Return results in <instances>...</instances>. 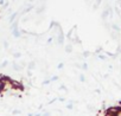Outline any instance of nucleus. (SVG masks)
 Segmentation results:
<instances>
[{
  "instance_id": "f257e3e1",
  "label": "nucleus",
  "mask_w": 121,
  "mask_h": 116,
  "mask_svg": "<svg viewBox=\"0 0 121 116\" xmlns=\"http://www.w3.org/2000/svg\"><path fill=\"white\" fill-rule=\"evenodd\" d=\"M121 111V107H110L106 111V116H117V114Z\"/></svg>"
},
{
  "instance_id": "f03ea898",
  "label": "nucleus",
  "mask_w": 121,
  "mask_h": 116,
  "mask_svg": "<svg viewBox=\"0 0 121 116\" xmlns=\"http://www.w3.org/2000/svg\"><path fill=\"white\" fill-rule=\"evenodd\" d=\"M11 87H12V89H18V90H20V91L24 90L23 84H22L20 82H18V81H14V79H12V82H11Z\"/></svg>"
},
{
  "instance_id": "7ed1b4c3",
  "label": "nucleus",
  "mask_w": 121,
  "mask_h": 116,
  "mask_svg": "<svg viewBox=\"0 0 121 116\" xmlns=\"http://www.w3.org/2000/svg\"><path fill=\"white\" fill-rule=\"evenodd\" d=\"M13 70H16V71H22L23 70V66L22 65H19V64H17V63H13Z\"/></svg>"
},
{
  "instance_id": "20e7f679",
  "label": "nucleus",
  "mask_w": 121,
  "mask_h": 116,
  "mask_svg": "<svg viewBox=\"0 0 121 116\" xmlns=\"http://www.w3.org/2000/svg\"><path fill=\"white\" fill-rule=\"evenodd\" d=\"M27 68H29V70H30V71H31V70H33V69L36 68V62H35V61L30 62V63H29V66H27Z\"/></svg>"
},
{
  "instance_id": "39448f33",
  "label": "nucleus",
  "mask_w": 121,
  "mask_h": 116,
  "mask_svg": "<svg viewBox=\"0 0 121 116\" xmlns=\"http://www.w3.org/2000/svg\"><path fill=\"white\" fill-rule=\"evenodd\" d=\"M110 27L113 29V31H114V32H119V31H120V27H119L116 24H112V25H110Z\"/></svg>"
},
{
  "instance_id": "423d86ee",
  "label": "nucleus",
  "mask_w": 121,
  "mask_h": 116,
  "mask_svg": "<svg viewBox=\"0 0 121 116\" xmlns=\"http://www.w3.org/2000/svg\"><path fill=\"white\" fill-rule=\"evenodd\" d=\"M110 37H112L113 39H115V40H116V39H117V37H119V32H114V31H112V32H110Z\"/></svg>"
},
{
  "instance_id": "0eeeda50",
  "label": "nucleus",
  "mask_w": 121,
  "mask_h": 116,
  "mask_svg": "<svg viewBox=\"0 0 121 116\" xmlns=\"http://www.w3.org/2000/svg\"><path fill=\"white\" fill-rule=\"evenodd\" d=\"M12 33H13V36H14V37H17V38H18V37H20V32L18 31V29L13 30V31H12Z\"/></svg>"
},
{
  "instance_id": "6e6552de",
  "label": "nucleus",
  "mask_w": 121,
  "mask_h": 116,
  "mask_svg": "<svg viewBox=\"0 0 121 116\" xmlns=\"http://www.w3.org/2000/svg\"><path fill=\"white\" fill-rule=\"evenodd\" d=\"M65 52H68V53L73 52V45H68V46L65 47Z\"/></svg>"
},
{
  "instance_id": "1a4fd4ad",
  "label": "nucleus",
  "mask_w": 121,
  "mask_h": 116,
  "mask_svg": "<svg viewBox=\"0 0 121 116\" xmlns=\"http://www.w3.org/2000/svg\"><path fill=\"white\" fill-rule=\"evenodd\" d=\"M13 57H14V58H20V57H22V53H20V52H14V53H13Z\"/></svg>"
},
{
  "instance_id": "9d476101",
  "label": "nucleus",
  "mask_w": 121,
  "mask_h": 116,
  "mask_svg": "<svg viewBox=\"0 0 121 116\" xmlns=\"http://www.w3.org/2000/svg\"><path fill=\"white\" fill-rule=\"evenodd\" d=\"M6 65H9V62H7V61H4V62L1 63V68H6Z\"/></svg>"
},
{
  "instance_id": "9b49d317",
  "label": "nucleus",
  "mask_w": 121,
  "mask_h": 116,
  "mask_svg": "<svg viewBox=\"0 0 121 116\" xmlns=\"http://www.w3.org/2000/svg\"><path fill=\"white\" fill-rule=\"evenodd\" d=\"M81 68H82V69H83L84 71H86V70H88V65H87V63H84V64H82V65H81Z\"/></svg>"
},
{
  "instance_id": "f8f14e48",
  "label": "nucleus",
  "mask_w": 121,
  "mask_h": 116,
  "mask_svg": "<svg viewBox=\"0 0 121 116\" xmlns=\"http://www.w3.org/2000/svg\"><path fill=\"white\" fill-rule=\"evenodd\" d=\"M12 114H13V115H19V114H20V110H18V109H14V110L12 111Z\"/></svg>"
},
{
  "instance_id": "ddd939ff",
  "label": "nucleus",
  "mask_w": 121,
  "mask_h": 116,
  "mask_svg": "<svg viewBox=\"0 0 121 116\" xmlns=\"http://www.w3.org/2000/svg\"><path fill=\"white\" fill-rule=\"evenodd\" d=\"M80 81H81V82H86V77H84V75H80Z\"/></svg>"
},
{
  "instance_id": "4468645a",
  "label": "nucleus",
  "mask_w": 121,
  "mask_h": 116,
  "mask_svg": "<svg viewBox=\"0 0 121 116\" xmlns=\"http://www.w3.org/2000/svg\"><path fill=\"white\" fill-rule=\"evenodd\" d=\"M89 54H90V52H89V51H84V52H83V56H84L86 58H87V57H89Z\"/></svg>"
},
{
  "instance_id": "2eb2a0df",
  "label": "nucleus",
  "mask_w": 121,
  "mask_h": 116,
  "mask_svg": "<svg viewBox=\"0 0 121 116\" xmlns=\"http://www.w3.org/2000/svg\"><path fill=\"white\" fill-rule=\"evenodd\" d=\"M4 46H5V49H7V47H9V41L5 40V41H4Z\"/></svg>"
},
{
  "instance_id": "dca6fc26",
  "label": "nucleus",
  "mask_w": 121,
  "mask_h": 116,
  "mask_svg": "<svg viewBox=\"0 0 121 116\" xmlns=\"http://www.w3.org/2000/svg\"><path fill=\"white\" fill-rule=\"evenodd\" d=\"M67 108H68L69 110H71V109L74 108V105H73V104H68V105H67Z\"/></svg>"
},
{
  "instance_id": "f3484780",
  "label": "nucleus",
  "mask_w": 121,
  "mask_h": 116,
  "mask_svg": "<svg viewBox=\"0 0 121 116\" xmlns=\"http://www.w3.org/2000/svg\"><path fill=\"white\" fill-rule=\"evenodd\" d=\"M57 79H58V77H57V76H55V77H52V78H51V81H57Z\"/></svg>"
},
{
  "instance_id": "a211bd4d",
  "label": "nucleus",
  "mask_w": 121,
  "mask_h": 116,
  "mask_svg": "<svg viewBox=\"0 0 121 116\" xmlns=\"http://www.w3.org/2000/svg\"><path fill=\"white\" fill-rule=\"evenodd\" d=\"M42 116H50V114L49 112H44V114H42Z\"/></svg>"
},
{
  "instance_id": "6ab92c4d",
  "label": "nucleus",
  "mask_w": 121,
  "mask_h": 116,
  "mask_svg": "<svg viewBox=\"0 0 121 116\" xmlns=\"http://www.w3.org/2000/svg\"><path fill=\"white\" fill-rule=\"evenodd\" d=\"M63 68V63H60L59 65H58V69H62Z\"/></svg>"
},
{
  "instance_id": "aec40b11",
  "label": "nucleus",
  "mask_w": 121,
  "mask_h": 116,
  "mask_svg": "<svg viewBox=\"0 0 121 116\" xmlns=\"http://www.w3.org/2000/svg\"><path fill=\"white\" fill-rule=\"evenodd\" d=\"M0 69H1V64H0Z\"/></svg>"
}]
</instances>
